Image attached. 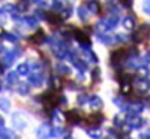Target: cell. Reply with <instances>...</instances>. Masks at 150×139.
Masks as SVG:
<instances>
[{"label":"cell","instance_id":"5","mask_svg":"<svg viewBox=\"0 0 150 139\" xmlns=\"http://www.w3.org/2000/svg\"><path fill=\"white\" fill-rule=\"evenodd\" d=\"M45 40V32L43 30H37L33 36H30V42L32 43H36V45H39L40 42H43Z\"/></svg>","mask_w":150,"mask_h":139},{"label":"cell","instance_id":"2","mask_svg":"<svg viewBox=\"0 0 150 139\" xmlns=\"http://www.w3.org/2000/svg\"><path fill=\"white\" fill-rule=\"evenodd\" d=\"M126 55H127V49L126 47H120V49H117V50H115V52L112 53L110 62H112L113 65H119L122 60H125Z\"/></svg>","mask_w":150,"mask_h":139},{"label":"cell","instance_id":"4","mask_svg":"<svg viewBox=\"0 0 150 139\" xmlns=\"http://www.w3.org/2000/svg\"><path fill=\"white\" fill-rule=\"evenodd\" d=\"M102 120H103V115L102 113H93V115L86 118V122L89 125H99Z\"/></svg>","mask_w":150,"mask_h":139},{"label":"cell","instance_id":"7","mask_svg":"<svg viewBox=\"0 0 150 139\" xmlns=\"http://www.w3.org/2000/svg\"><path fill=\"white\" fill-rule=\"evenodd\" d=\"M49 20H50V23L57 24L62 22V17H60L59 14H56V13H52V14H49Z\"/></svg>","mask_w":150,"mask_h":139},{"label":"cell","instance_id":"3","mask_svg":"<svg viewBox=\"0 0 150 139\" xmlns=\"http://www.w3.org/2000/svg\"><path fill=\"white\" fill-rule=\"evenodd\" d=\"M66 120L70 122V123H74V122H80L81 120V115L77 112V110H69L66 112Z\"/></svg>","mask_w":150,"mask_h":139},{"label":"cell","instance_id":"6","mask_svg":"<svg viewBox=\"0 0 150 139\" xmlns=\"http://www.w3.org/2000/svg\"><path fill=\"white\" fill-rule=\"evenodd\" d=\"M74 37H76L79 42H81V43H89V42H90L87 35H86L83 30H80V29H76V30H74Z\"/></svg>","mask_w":150,"mask_h":139},{"label":"cell","instance_id":"1","mask_svg":"<svg viewBox=\"0 0 150 139\" xmlns=\"http://www.w3.org/2000/svg\"><path fill=\"white\" fill-rule=\"evenodd\" d=\"M59 101H60V93L57 92H47L42 96V103L46 110H53L59 103Z\"/></svg>","mask_w":150,"mask_h":139}]
</instances>
